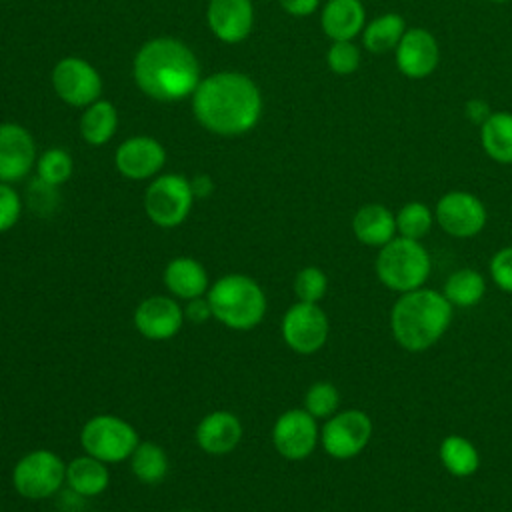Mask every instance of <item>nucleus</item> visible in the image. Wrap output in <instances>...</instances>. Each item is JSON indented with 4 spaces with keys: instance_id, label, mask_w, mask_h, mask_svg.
Here are the masks:
<instances>
[{
    "instance_id": "c85d7f7f",
    "label": "nucleus",
    "mask_w": 512,
    "mask_h": 512,
    "mask_svg": "<svg viewBox=\"0 0 512 512\" xmlns=\"http://www.w3.org/2000/svg\"><path fill=\"white\" fill-rule=\"evenodd\" d=\"M134 476L144 484H158L168 474V456L162 446L154 442H140L130 456Z\"/></svg>"
},
{
    "instance_id": "a211bd4d",
    "label": "nucleus",
    "mask_w": 512,
    "mask_h": 512,
    "mask_svg": "<svg viewBox=\"0 0 512 512\" xmlns=\"http://www.w3.org/2000/svg\"><path fill=\"white\" fill-rule=\"evenodd\" d=\"M212 34L226 42L238 44L248 38L254 22V8L250 0H210L206 10Z\"/></svg>"
},
{
    "instance_id": "423d86ee",
    "label": "nucleus",
    "mask_w": 512,
    "mask_h": 512,
    "mask_svg": "<svg viewBox=\"0 0 512 512\" xmlns=\"http://www.w3.org/2000/svg\"><path fill=\"white\" fill-rule=\"evenodd\" d=\"M80 444L86 454L106 464H116L130 460L140 440L138 432L126 420L112 414H98L82 426Z\"/></svg>"
},
{
    "instance_id": "aec40b11",
    "label": "nucleus",
    "mask_w": 512,
    "mask_h": 512,
    "mask_svg": "<svg viewBox=\"0 0 512 512\" xmlns=\"http://www.w3.org/2000/svg\"><path fill=\"white\" fill-rule=\"evenodd\" d=\"M352 232L360 244L382 248L398 234L396 214L378 202L364 204L352 216Z\"/></svg>"
},
{
    "instance_id": "e433bc0d",
    "label": "nucleus",
    "mask_w": 512,
    "mask_h": 512,
    "mask_svg": "<svg viewBox=\"0 0 512 512\" xmlns=\"http://www.w3.org/2000/svg\"><path fill=\"white\" fill-rule=\"evenodd\" d=\"M494 110L490 108V104L484 100V98H470L466 104H464V114H466V118L472 122V124H476V126H482L486 120H488V116L492 114Z\"/></svg>"
},
{
    "instance_id": "cd10ccee",
    "label": "nucleus",
    "mask_w": 512,
    "mask_h": 512,
    "mask_svg": "<svg viewBox=\"0 0 512 512\" xmlns=\"http://www.w3.org/2000/svg\"><path fill=\"white\" fill-rule=\"evenodd\" d=\"M486 292V280L478 270L460 268L448 276L444 282L442 294L452 306L458 308H472L476 306Z\"/></svg>"
},
{
    "instance_id": "f03ea898",
    "label": "nucleus",
    "mask_w": 512,
    "mask_h": 512,
    "mask_svg": "<svg viewBox=\"0 0 512 512\" xmlns=\"http://www.w3.org/2000/svg\"><path fill=\"white\" fill-rule=\"evenodd\" d=\"M138 88L160 102H176L192 96L200 84V62L194 52L176 38H152L134 58Z\"/></svg>"
},
{
    "instance_id": "a878e982",
    "label": "nucleus",
    "mask_w": 512,
    "mask_h": 512,
    "mask_svg": "<svg viewBox=\"0 0 512 512\" xmlns=\"http://www.w3.org/2000/svg\"><path fill=\"white\" fill-rule=\"evenodd\" d=\"M404 32L406 20L396 12H384L366 22L362 30V44L372 54H384L398 46Z\"/></svg>"
},
{
    "instance_id": "6e6552de",
    "label": "nucleus",
    "mask_w": 512,
    "mask_h": 512,
    "mask_svg": "<svg viewBox=\"0 0 512 512\" xmlns=\"http://www.w3.org/2000/svg\"><path fill=\"white\" fill-rule=\"evenodd\" d=\"M194 192L190 180L180 174H164L152 180L144 194L146 216L160 228L180 226L192 208Z\"/></svg>"
},
{
    "instance_id": "0eeeda50",
    "label": "nucleus",
    "mask_w": 512,
    "mask_h": 512,
    "mask_svg": "<svg viewBox=\"0 0 512 512\" xmlns=\"http://www.w3.org/2000/svg\"><path fill=\"white\" fill-rule=\"evenodd\" d=\"M66 482V464L52 450H32L24 454L14 470L12 484L16 492L30 500H42L56 494Z\"/></svg>"
},
{
    "instance_id": "b1692460",
    "label": "nucleus",
    "mask_w": 512,
    "mask_h": 512,
    "mask_svg": "<svg viewBox=\"0 0 512 512\" xmlns=\"http://www.w3.org/2000/svg\"><path fill=\"white\" fill-rule=\"evenodd\" d=\"M480 144L496 164H512V112H492L480 126Z\"/></svg>"
},
{
    "instance_id": "9d476101",
    "label": "nucleus",
    "mask_w": 512,
    "mask_h": 512,
    "mask_svg": "<svg viewBox=\"0 0 512 512\" xmlns=\"http://www.w3.org/2000/svg\"><path fill=\"white\" fill-rule=\"evenodd\" d=\"M434 220L452 238H474L484 230L488 214L476 194L450 190L436 202Z\"/></svg>"
},
{
    "instance_id": "20e7f679",
    "label": "nucleus",
    "mask_w": 512,
    "mask_h": 512,
    "mask_svg": "<svg viewBox=\"0 0 512 512\" xmlns=\"http://www.w3.org/2000/svg\"><path fill=\"white\" fill-rule=\"evenodd\" d=\"M212 316L232 330H252L266 314V296L256 280L244 274L218 278L206 294Z\"/></svg>"
},
{
    "instance_id": "6ab92c4d",
    "label": "nucleus",
    "mask_w": 512,
    "mask_h": 512,
    "mask_svg": "<svg viewBox=\"0 0 512 512\" xmlns=\"http://www.w3.org/2000/svg\"><path fill=\"white\" fill-rule=\"evenodd\" d=\"M196 444L212 456H224L232 452L242 438L240 420L228 410H216L206 414L196 426Z\"/></svg>"
},
{
    "instance_id": "f257e3e1",
    "label": "nucleus",
    "mask_w": 512,
    "mask_h": 512,
    "mask_svg": "<svg viewBox=\"0 0 512 512\" xmlns=\"http://www.w3.org/2000/svg\"><path fill=\"white\" fill-rule=\"evenodd\" d=\"M196 120L220 136L252 130L262 116V94L242 72H216L202 78L192 94Z\"/></svg>"
},
{
    "instance_id": "7ed1b4c3",
    "label": "nucleus",
    "mask_w": 512,
    "mask_h": 512,
    "mask_svg": "<svg viewBox=\"0 0 512 512\" xmlns=\"http://www.w3.org/2000/svg\"><path fill=\"white\" fill-rule=\"evenodd\" d=\"M452 308L442 292L424 286L400 294L390 310V330L396 344L408 352L432 348L450 328Z\"/></svg>"
},
{
    "instance_id": "2eb2a0df",
    "label": "nucleus",
    "mask_w": 512,
    "mask_h": 512,
    "mask_svg": "<svg viewBox=\"0 0 512 512\" xmlns=\"http://www.w3.org/2000/svg\"><path fill=\"white\" fill-rule=\"evenodd\" d=\"M36 160V146L30 132L14 122L0 124V182L22 180Z\"/></svg>"
},
{
    "instance_id": "9b49d317",
    "label": "nucleus",
    "mask_w": 512,
    "mask_h": 512,
    "mask_svg": "<svg viewBox=\"0 0 512 512\" xmlns=\"http://www.w3.org/2000/svg\"><path fill=\"white\" fill-rule=\"evenodd\" d=\"M280 330L290 350L298 354H314L326 344L330 324L318 304L298 300L284 312Z\"/></svg>"
},
{
    "instance_id": "bb28decb",
    "label": "nucleus",
    "mask_w": 512,
    "mask_h": 512,
    "mask_svg": "<svg viewBox=\"0 0 512 512\" xmlns=\"http://www.w3.org/2000/svg\"><path fill=\"white\" fill-rule=\"evenodd\" d=\"M118 128V112L112 102L96 100L80 118V134L92 146L106 144Z\"/></svg>"
},
{
    "instance_id": "c756f323",
    "label": "nucleus",
    "mask_w": 512,
    "mask_h": 512,
    "mask_svg": "<svg viewBox=\"0 0 512 512\" xmlns=\"http://www.w3.org/2000/svg\"><path fill=\"white\" fill-rule=\"evenodd\" d=\"M432 224H434V212L424 202H418V200L406 202L396 212L398 236L422 240L432 230Z\"/></svg>"
},
{
    "instance_id": "412c9836",
    "label": "nucleus",
    "mask_w": 512,
    "mask_h": 512,
    "mask_svg": "<svg viewBox=\"0 0 512 512\" xmlns=\"http://www.w3.org/2000/svg\"><path fill=\"white\" fill-rule=\"evenodd\" d=\"M324 34L334 40H354L366 26L362 0H328L320 14Z\"/></svg>"
},
{
    "instance_id": "4be33fe9",
    "label": "nucleus",
    "mask_w": 512,
    "mask_h": 512,
    "mask_svg": "<svg viewBox=\"0 0 512 512\" xmlns=\"http://www.w3.org/2000/svg\"><path fill=\"white\" fill-rule=\"evenodd\" d=\"M162 280L168 292L182 300L204 296L208 290V274L204 266L190 256H178L170 260L164 268Z\"/></svg>"
},
{
    "instance_id": "58836bf2",
    "label": "nucleus",
    "mask_w": 512,
    "mask_h": 512,
    "mask_svg": "<svg viewBox=\"0 0 512 512\" xmlns=\"http://www.w3.org/2000/svg\"><path fill=\"white\" fill-rule=\"evenodd\" d=\"M278 2L290 16H298V18L310 16L320 6V0H278Z\"/></svg>"
},
{
    "instance_id": "5701e85b",
    "label": "nucleus",
    "mask_w": 512,
    "mask_h": 512,
    "mask_svg": "<svg viewBox=\"0 0 512 512\" xmlns=\"http://www.w3.org/2000/svg\"><path fill=\"white\" fill-rule=\"evenodd\" d=\"M108 482L110 474L106 462L90 454L78 456L66 466V484L80 496H98L108 488Z\"/></svg>"
},
{
    "instance_id": "4468645a",
    "label": "nucleus",
    "mask_w": 512,
    "mask_h": 512,
    "mask_svg": "<svg viewBox=\"0 0 512 512\" xmlns=\"http://www.w3.org/2000/svg\"><path fill=\"white\" fill-rule=\"evenodd\" d=\"M394 58L400 74L412 80H422L438 68L440 46L430 30L422 26L406 28L404 36L394 48Z\"/></svg>"
},
{
    "instance_id": "f704fd0d",
    "label": "nucleus",
    "mask_w": 512,
    "mask_h": 512,
    "mask_svg": "<svg viewBox=\"0 0 512 512\" xmlns=\"http://www.w3.org/2000/svg\"><path fill=\"white\" fill-rule=\"evenodd\" d=\"M490 270V278L494 280V284L502 290L512 294V246H504L500 248L488 264Z\"/></svg>"
},
{
    "instance_id": "473e14b6",
    "label": "nucleus",
    "mask_w": 512,
    "mask_h": 512,
    "mask_svg": "<svg viewBox=\"0 0 512 512\" xmlns=\"http://www.w3.org/2000/svg\"><path fill=\"white\" fill-rule=\"evenodd\" d=\"M360 62V48L352 40H334L326 52L328 68L338 76H348L356 72Z\"/></svg>"
},
{
    "instance_id": "ddd939ff",
    "label": "nucleus",
    "mask_w": 512,
    "mask_h": 512,
    "mask_svg": "<svg viewBox=\"0 0 512 512\" xmlns=\"http://www.w3.org/2000/svg\"><path fill=\"white\" fill-rule=\"evenodd\" d=\"M52 86L60 100L70 106H90L100 100L102 80L98 70L76 56L62 58L52 70Z\"/></svg>"
},
{
    "instance_id": "1a4fd4ad",
    "label": "nucleus",
    "mask_w": 512,
    "mask_h": 512,
    "mask_svg": "<svg viewBox=\"0 0 512 512\" xmlns=\"http://www.w3.org/2000/svg\"><path fill=\"white\" fill-rule=\"evenodd\" d=\"M372 438V420L364 410L350 408L336 412L320 430V444L324 452L336 460H350L358 456Z\"/></svg>"
},
{
    "instance_id": "7c9ffc66",
    "label": "nucleus",
    "mask_w": 512,
    "mask_h": 512,
    "mask_svg": "<svg viewBox=\"0 0 512 512\" xmlns=\"http://www.w3.org/2000/svg\"><path fill=\"white\" fill-rule=\"evenodd\" d=\"M340 394L338 388L330 382H314L304 394V410L310 412L314 418H330L338 412Z\"/></svg>"
},
{
    "instance_id": "dca6fc26",
    "label": "nucleus",
    "mask_w": 512,
    "mask_h": 512,
    "mask_svg": "<svg viewBox=\"0 0 512 512\" xmlns=\"http://www.w3.org/2000/svg\"><path fill=\"white\" fill-rule=\"evenodd\" d=\"M166 162L164 146L150 136H134L124 140L116 154L114 164L118 172L130 180H146L162 170Z\"/></svg>"
},
{
    "instance_id": "393cba45",
    "label": "nucleus",
    "mask_w": 512,
    "mask_h": 512,
    "mask_svg": "<svg viewBox=\"0 0 512 512\" xmlns=\"http://www.w3.org/2000/svg\"><path fill=\"white\" fill-rule=\"evenodd\" d=\"M438 456L448 474L456 478H468L480 468L478 448L460 434H448L438 448Z\"/></svg>"
},
{
    "instance_id": "2f4dec72",
    "label": "nucleus",
    "mask_w": 512,
    "mask_h": 512,
    "mask_svg": "<svg viewBox=\"0 0 512 512\" xmlns=\"http://www.w3.org/2000/svg\"><path fill=\"white\" fill-rule=\"evenodd\" d=\"M74 164L66 150L50 148L38 160V178L48 186H60L72 176Z\"/></svg>"
},
{
    "instance_id": "39448f33",
    "label": "nucleus",
    "mask_w": 512,
    "mask_h": 512,
    "mask_svg": "<svg viewBox=\"0 0 512 512\" xmlns=\"http://www.w3.org/2000/svg\"><path fill=\"white\" fill-rule=\"evenodd\" d=\"M374 270L382 286L404 294L426 284L432 272V258L420 240L396 236L378 248Z\"/></svg>"
},
{
    "instance_id": "f3484780",
    "label": "nucleus",
    "mask_w": 512,
    "mask_h": 512,
    "mask_svg": "<svg viewBox=\"0 0 512 512\" xmlns=\"http://www.w3.org/2000/svg\"><path fill=\"white\" fill-rule=\"evenodd\" d=\"M182 322V306L168 296H150L142 300L134 312V326L148 340H168L176 336Z\"/></svg>"
},
{
    "instance_id": "4c0bfd02",
    "label": "nucleus",
    "mask_w": 512,
    "mask_h": 512,
    "mask_svg": "<svg viewBox=\"0 0 512 512\" xmlns=\"http://www.w3.org/2000/svg\"><path fill=\"white\" fill-rule=\"evenodd\" d=\"M184 316L194 322V324H200V322H206L210 316H212V308H210V302L208 298H192L188 300L186 308H184Z\"/></svg>"
},
{
    "instance_id": "72a5a7b5",
    "label": "nucleus",
    "mask_w": 512,
    "mask_h": 512,
    "mask_svg": "<svg viewBox=\"0 0 512 512\" xmlns=\"http://www.w3.org/2000/svg\"><path fill=\"white\" fill-rule=\"evenodd\" d=\"M328 290V278L318 266L302 268L294 278V292L300 302L318 304Z\"/></svg>"
},
{
    "instance_id": "f8f14e48",
    "label": "nucleus",
    "mask_w": 512,
    "mask_h": 512,
    "mask_svg": "<svg viewBox=\"0 0 512 512\" xmlns=\"http://www.w3.org/2000/svg\"><path fill=\"white\" fill-rule=\"evenodd\" d=\"M320 440L316 418L304 408L282 412L272 426V444L286 460L308 458Z\"/></svg>"
},
{
    "instance_id": "a19ab883",
    "label": "nucleus",
    "mask_w": 512,
    "mask_h": 512,
    "mask_svg": "<svg viewBox=\"0 0 512 512\" xmlns=\"http://www.w3.org/2000/svg\"><path fill=\"white\" fill-rule=\"evenodd\" d=\"M490 2H494V4H506V2H510V0H490Z\"/></svg>"
},
{
    "instance_id": "c9c22d12",
    "label": "nucleus",
    "mask_w": 512,
    "mask_h": 512,
    "mask_svg": "<svg viewBox=\"0 0 512 512\" xmlns=\"http://www.w3.org/2000/svg\"><path fill=\"white\" fill-rule=\"evenodd\" d=\"M20 212L22 202L18 192L6 182H0V234L8 232L18 222Z\"/></svg>"
},
{
    "instance_id": "ea45409f",
    "label": "nucleus",
    "mask_w": 512,
    "mask_h": 512,
    "mask_svg": "<svg viewBox=\"0 0 512 512\" xmlns=\"http://www.w3.org/2000/svg\"><path fill=\"white\" fill-rule=\"evenodd\" d=\"M190 186H192L194 196L206 198V196H210V192H212V188H214V182H212L210 176L202 174V176H196V178L190 182Z\"/></svg>"
}]
</instances>
